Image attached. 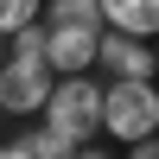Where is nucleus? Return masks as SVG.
Masks as SVG:
<instances>
[{
  "instance_id": "nucleus-1",
  "label": "nucleus",
  "mask_w": 159,
  "mask_h": 159,
  "mask_svg": "<svg viewBox=\"0 0 159 159\" xmlns=\"http://www.w3.org/2000/svg\"><path fill=\"white\" fill-rule=\"evenodd\" d=\"M102 134L121 140V147L159 134V83L153 76H108V89H102Z\"/></svg>"
},
{
  "instance_id": "nucleus-2",
  "label": "nucleus",
  "mask_w": 159,
  "mask_h": 159,
  "mask_svg": "<svg viewBox=\"0 0 159 159\" xmlns=\"http://www.w3.org/2000/svg\"><path fill=\"white\" fill-rule=\"evenodd\" d=\"M45 115L76 140V147H83V140H102V83H89L83 70H76V76H57Z\"/></svg>"
},
{
  "instance_id": "nucleus-3",
  "label": "nucleus",
  "mask_w": 159,
  "mask_h": 159,
  "mask_svg": "<svg viewBox=\"0 0 159 159\" xmlns=\"http://www.w3.org/2000/svg\"><path fill=\"white\" fill-rule=\"evenodd\" d=\"M45 102H51V64L7 51V64H0V108L7 115H45Z\"/></svg>"
},
{
  "instance_id": "nucleus-4",
  "label": "nucleus",
  "mask_w": 159,
  "mask_h": 159,
  "mask_svg": "<svg viewBox=\"0 0 159 159\" xmlns=\"http://www.w3.org/2000/svg\"><path fill=\"white\" fill-rule=\"evenodd\" d=\"M96 45L102 32L96 25H51V45H45V64L57 76H76V70H96Z\"/></svg>"
},
{
  "instance_id": "nucleus-5",
  "label": "nucleus",
  "mask_w": 159,
  "mask_h": 159,
  "mask_svg": "<svg viewBox=\"0 0 159 159\" xmlns=\"http://www.w3.org/2000/svg\"><path fill=\"white\" fill-rule=\"evenodd\" d=\"M96 64H102L108 76H153V38H134V32H115V25H102Z\"/></svg>"
},
{
  "instance_id": "nucleus-6",
  "label": "nucleus",
  "mask_w": 159,
  "mask_h": 159,
  "mask_svg": "<svg viewBox=\"0 0 159 159\" xmlns=\"http://www.w3.org/2000/svg\"><path fill=\"white\" fill-rule=\"evenodd\" d=\"M102 25L134 38H159V0H102Z\"/></svg>"
},
{
  "instance_id": "nucleus-7",
  "label": "nucleus",
  "mask_w": 159,
  "mask_h": 159,
  "mask_svg": "<svg viewBox=\"0 0 159 159\" xmlns=\"http://www.w3.org/2000/svg\"><path fill=\"white\" fill-rule=\"evenodd\" d=\"M19 140H25V147H32V159H70V153H76V140L64 134V127L51 121V115H45V121H38V127H32V134H19Z\"/></svg>"
},
{
  "instance_id": "nucleus-8",
  "label": "nucleus",
  "mask_w": 159,
  "mask_h": 159,
  "mask_svg": "<svg viewBox=\"0 0 159 159\" xmlns=\"http://www.w3.org/2000/svg\"><path fill=\"white\" fill-rule=\"evenodd\" d=\"M51 25H96L102 32V0H51Z\"/></svg>"
},
{
  "instance_id": "nucleus-9",
  "label": "nucleus",
  "mask_w": 159,
  "mask_h": 159,
  "mask_svg": "<svg viewBox=\"0 0 159 159\" xmlns=\"http://www.w3.org/2000/svg\"><path fill=\"white\" fill-rule=\"evenodd\" d=\"M7 45H13V57H45L51 25H45V19H32V25H19V32H7Z\"/></svg>"
},
{
  "instance_id": "nucleus-10",
  "label": "nucleus",
  "mask_w": 159,
  "mask_h": 159,
  "mask_svg": "<svg viewBox=\"0 0 159 159\" xmlns=\"http://www.w3.org/2000/svg\"><path fill=\"white\" fill-rule=\"evenodd\" d=\"M32 19H45V0H0V32H19Z\"/></svg>"
},
{
  "instance_id": "nucleus-11",
  "label": "nucleus",
  "mask_w": 159,
  "mask_h": 159,
  "mask_svg": "<svg viewBox=\"0 0 159 159\" xmlns=\"http://www.w3.org/2000/svg\"><path fill=\"white\" fill-rule=\"evenodd\" d=\"M127 159H159V134H147V140H127Z\"/></svg>"
},
{
  "instance_id": "nucleus-12",
  "label": "nucleus",
  "mask_w": 159,
  "mask_h": 159,
  "mask_svg": "<svg viewBox=\"0 0 159 159\" xmlns=\"http://www.w3.org/2000/svg\"><path fill=\"white\" fill-rule=\"evenodd\" d=\"M0 159H32V147H25V140H7V147H0Z\"/></svg>"
},
{
  "instance_id": "nucleus-13",
  "label": "nucleus",
  "mask_w": 159,
  "mask_h": 159,
  "mask_svg": "<svg viewBox=\"0 0 159 159\" xmlns=\"http://www.w3.org/2000/svg\"><path fill=\"white\" fill-rule=\"evenodd\" d=\"M70 159H108V153H102V147H96V140H83V147H76Z\"/></svg>"
},
{
  "instance_id": "nucleus-14",
  "label": "nucleus",
  "mask_w": 159,
  "mask_h": 159,
  "mask_svg": "<svg viewBox=\"0 0 159 159\" xmlns=\"http://www.w3.org/2000/svg\"><path fill=\"white\" fill-rule=\"evenodd\" d=\"M153 76H159V38H153Z\"/></svg>"
},
{
  "instance_id": "nucleus-15",
  "label": "nucleus",
  "mask_w": 159,
  "mask_h": 159,
  "mask_svg": "<svg viewBox=\"0 0 159 159\" xmlns=\"http://www.w3.org/2000/svg\"><path fill=\"white\" fill-rule=\"evenodd\" d=\"M0 64H7V32H0Z\"/></svg>"
},
{
  "instance_id": "nucleus-16",
  "label": "nucleus",
  "mask_w": 159,
  "mask_h": 159,
  "mask_svg": "<svg viewBox=\"0 0 159 159\" xmlns=\"http://www.w3.org/2000/svg\"><path fill=\"white\" fill-rule=\"evenodd\" d=\"M0 115H7V108H0Z\"/></svg>"
}]
</instances>
